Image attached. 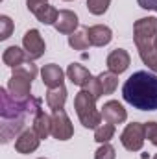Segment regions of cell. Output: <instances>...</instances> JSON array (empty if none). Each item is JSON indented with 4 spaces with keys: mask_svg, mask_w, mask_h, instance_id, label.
Segmentation results:
<instances>
[{
    "mask_svg": "<svg viewBox=\"0 0 157 159\" xmlns=\"http://www.w3.org/2000/svg\"><path fill=\"white\" fill-rule=\"evenodd\" d=\"M41 109V98H28V100H15L7 93V89H0V137L2 143H9L15 135L24 131L26 119L35 117Z\"/></svg>",
    "mask_w": 157,
    "mask_h": 159,
    "instance_id": "cell-1",
    "label": "cell"
},
{
    "mask_svg": "<svg viewBox=\"0 0 157 159\" xmlns=\"http://www.w3.org/2000/svg\"><path fill=\"white\" fill-rule=\"evenodd\" d=\"M124 100L141 111L157 109V74L148 70L133 72L122 85Z\"/></svg>",
    "mask_w": 157,
    "mask_h": 159,
    "instance_id": "cell-2",
    "label": "cell"
},
{
    "mask_svg": "<svg viewBox=\"0 0 157 159\" xmlns=\"http://www.w3.org/2000/svg\"><path fill=\"white\" fill-rule=\"evenodd\" d=\"M133 43L139 50L142 63L157 72V19L144 17L133 24Z\"/></svg>",
    "mask_w": 157,
    "mask_h": 159,
    "instance_id": "cell-3",
    "label": "cell"
},
{
    "mask_svg": "<svg viewBox=\"0 0 157 159\" xmlns=\"http://www.w3.org/2000/svg\"><path fill=\"white\" fill-rule=\"evenodd\" d=\"M37 76V67L34 61H24L19 67H13V74L7 83V93L15 100H28L32 98V80Z\"/></svg>",
    "mask_w": 157,
    "mask_h": 159,
    "instance_id": "cell-4",
    "label": "cell"
},
{
    "mask_svg": "<svg viewBox=\"0 0 157 159\" xmlns=\"http://www.w3.org/2000/svg\"><path fill=\"white\" fill-rule=\"evenodd\" d=\"M74 109L78 115L79 122L89 128V129H96L102 124V111L96 109V98L87 93L85 89H81L76 98H74Z\"/></svg>",
    "mask_w": 157,
    "mask_h": 159,
    "instance_id": "cell-5",
    "label": "cell"
},
{
    "mask_svg": "<svg viewBox=\"0 0 157 159\" xmlns=\"http://www.w3.org/2000/svg\"><path fill=\"white\" fill-rule=\"evenodd\" d=\"M146 141V128L141 122H131L124 128L122 135H120V143L126 150L129 152H139L144 146Z\"/></svg>",
    "mask_w": 157,
    "mask_h": 159,
    "instance_id": "cell-6",
    "label": "cell"
},
{
    "mask_svg": "<svg viewBox=\"0 0 157 159\" xmlns=\"http://www.w3.org/2000/svg\"><path fill=\"white\" fill-rule=\"evenodd\" d=\"M74 135V126L65 113V109H57L52 115V137L57 141H69Z\"/></svg>",
    "mask_w": 157,
    "mask_h": 159,
    "instance_id": "cell-7",
    "label": "cell"
},
{
    "mask_svg": "<svg viewBox=\"0 0 157 159\" xmlns=\"http://www.w3.org/2000/svg\"><path fill=\"white\" fill-rule=\"evenodd\" d=\"M22 46H24V50H26L30 61L39 59L41 56L44 54V50H46L44 39H43L41 32L35 30V28H32V30H28V32L24 34V37H22Z\"/></svg>",
    "mask_w": 157,
    "mask_h": 159,
    "instance_id": "cell-8",
    "label": "cell"
},
{
    "mask_svg": "<svg viewBox=\"0 0 157 159\" xmlns=\"http://www.w3.org/2000/svg\"><path fill=\"white\" fill-rule=\"evenodd\" d=\"M129 63H131V57H129L128 50H124V48H117V50H113V52L107 56V59H105L107 69H109L111 72H115V74H122V72H126L128 67H129Z\"/></svg>",
    "mask_w": 157,
    "mask_h": 159,
    "instance_id": "cell-9",
    "label": "cell"
},
{
    "mask_svg": "<svg viewBox=\"0 0 157 159\" xmlns=\"http://www.w3.org/2000/svg\"><path fill=\"white\" fill-rule=\"evenodd\" d=\"M78 24H79L78 15H76L74 11H70V9H61L59 15H57V20H56V24H54V28H56L59 34H63V35H70V34L76 32Z\"/></svg>",
    "mask_w": 157,
    "mask_h": 159,
    "instance_id": "cell-10",
    "label": "cell"
},
{
    "mask_svg": "<svg viewBox=\"0 0 157 159\" xmlns=\"http://www.w3.org/2000/svg\"><path fill=\"white\" fill-rule=\"evenodd\" d=\"M39 135L34 131V129H24L20 135H17V141H15V150L19 154H32L39 148Z\"/></svg>",
    "mask_w": 157,
    "mask_h": 159,
    "instance_id": "cell-11",
    "label": "cell"
},
{
    "mask_svg": "<svg viewBox=\"0 0 157 159\" xmlns=\"http://www.w3.org/2000/svg\"><path fill=\"white\" fill-rule=\"evenodd\" d=\"M102 119L105 122H109V124H122L128 119V113H126V109H124V106L120 102L109 100L102 107Z\"/></svg>",
    "mask_w": 157,
    "mask_h": 159,
    "instance_id": "cell-12",
    "label": "cell"
},
{
    "mask_svg": "<svg viewBox=\"0 0 157 159\" xmlns=\"http://www.w3.org/2000/svg\"><path fill=\"white\" fill-rule=\"evenodd\" d=\"M41 78L43 83L48 87V89H54V87H59L63 85V80H65V72L59 65L56 63H48L41 69Z\"/></svg>",
    "mask_w": 157,
    "mask_h": 159,
    "instance_id": "cell-13",
    "label": "cell"
},
{
    "mask_svg": "<svg viewBox=\"0 0 157 159\" xmlns=\"http://www.w3.org/2000/svg\"><path fill=\"white\" fill-rule=\"evenodd\" d=\"M87 34H89V41H91L92 46H105V44H109L111 39H113V32L105 24L89 26L87 28Z\"/></svg>",
    "mask_w": 157,
    "mask_h": 159,
    "instance_id": "cell-14",
    "label": "cell"
},
{
    "mask_svg": "<svg viewBox=\"0 0 157 159\" xmlns=\"http://www.w3.org/2000/svg\"><path fill=\"white\" fill-rule=\"evenodd\" d=\"M67 76H69V80H70L74 85H78V87H81V89L92 80V74L89 72V69L83 67V65H79V63H70V65H69Z\"/></svg>",
    "mask_w": 157,
    "mask_h": 159,
    "instance_id": "cell-15",
    "label": "cell"
},
{
    "mask_svg": "<svg viewBox=\"0 0 157 159\" xmlns=\"http://www.w3.org/2000/svg\"><path fill=\"white\" fill-rule=\"evenodd\" d=\"M32 129L39 135V139H46L48 135H52V117L44 113L43 109H39L32 120Z\"/></svg>",
    "mask_w": 157,
    "mask_h": 159,
    "instance_id": "cell-16",
    "label": "cell"
},
{
    "mask_svg": "<svg viewBox=\"0 0 157 159\" xmlns=\"http://www.w3.org/2000/svg\"><path fill=\"white\" fill-rule=\"evenodd\" d=\"M26 57H28L26 50H22V48H19V46H7V48L4 50V54H2L4 65H7V67H11V69L22 65L24 61H28Z\"/></svg>",
    "mask_w": 157,
    "mask_h": 159,
    "instance_id": "cell-17",
    "label": "cell"
},
{
    "mask_svg": "<svg viewBox=\"0 0 157 159\" xmlns=\"http://www.w3.org/2000/svg\"><path fill=\"white\" fill-rule=\"evenodd\" d=\"M67 102V89L65 85H59V87H54V89H48L46 91V104L50 109L57 111V109H63Z\"/></svg>",
    "mask_w": 157,
    "mask_h": 159,
    "instance_id": "cell-18",
    "label": "cell"
},
{
    "mask_svg": "<svg viewBox=\"0 0 157 159\" xmlns=\"http://www.w3.org/2000/svg\"><path fill=\"white\" fill-rule=\"evenodd\" d=\"M96 80H98V83H100V91H102V94H113V93L117 91V87H118V74L111 72V70H107V72L98 74Z\"/></svg>",
    "mask_w": 157,
    "mask_h": 159,
    "instance_id": "cell-19",
    "label": "cell"
},
{
    "mask_svg": "<svg viewBox=\"0 0 157 159\" xmlns=\"http://www.w3.org/2000/svg\"><path fill=\"white\" fill-rule=\"evenodd\" d=\"M69 44H70L74 50H87V48L91 46L87 28H79L74 34H70V35H69Z\"/></svg>",
    "mask_w": 157,
    "mask_h": 159,
    "instance_id": "cell-20",
    "label": "cell"
},
{
    "mask_svg": "<svg viewBox=\"0 0 157 159\" xmlns=\"http://www.w3.org/2000/svg\"><path fill=\"white\" fill-rule=\"evenodd\" d=\"M35 17H37V20L43 22V24H56V20H57V15H59V11L54 7V6H50V4H44V6H41L39 9L34 13Z\"/></svg>",
    "mask_w": 157,
    "mask_h": 159,
    "instance_id": "cell-21",
    "label": "cell"
},
{
    "mask_svg": "<svg viewBox=\"0 0 157 159\" xmlns=\"http://www.w3.org/2000/svg\"><path fill=\"white\" fill-rule=\"evenodd\" d=\"M113 135H115V124H109V122L100 124V126L94 129V141L100 143V144L109 143V141L113 139Z\"/></svg>",
    "mask_w": 157,
    "mask_h": 159,
    "instance_id": "cell-22",
    "label": "cell"
},
{
    "mask_svg": "<svg viewBox=\"0 0 157 159\" xmlns=\"http://www.w3.org/2000/svg\"><path fill=\"white\" fill-rule=\"evenodd\" d=\"M111 0H87V9L92 15H104L109 9Z\"/></svg>",
    "mask_w": 157,
    "mask_h": 159,
    "instance_id": "cell-23",
    "label": "cell"
},
{
    "mask_svg": "<svg viewBox=\"0 0 157 159\" xmlns=\"http://www.w3.org/2000/svg\"><path fill=\"white\" fill-rule=\"evenodd\" d=\"M94 159H117V152L109 143H104L96 152H94Z\"/></svg>",
    "mask_w": 157,
    "mask_h": 159,
    "instance_id": "cell-24",
    "label": "cell"
},
{
    "mask_svg": "<svg viewBox=\"0 0 157 159\" xmlns=\"http://www.w3.org/2000/svg\"><path fill=\"white\" fill-rule=\"evenodd\" d=\"M11 32H13V20L7 15H2L0 17V39L6 41L7 37H11Z\"/></svg>",
    "mask_w": 157,
    "mask_h": 159,
    "instance_id": "cell-25",
    "label": "cell"
},
{
    "mask_svg": "<svg viewBox=\"0 0 157 159\" xmlns=\"http://www.w3.org/2000/svg\"><path fill=\"white\" fill-rule=\"evenodd\" d=\"M144 128H146V139L157 146V122H148V124H144Z\"/></svg>",
    "mask_w": 157,
    "mask_h": 159,
    "instance_id": "cell-26",
    "label": "cell"
},
{
    "mask_svg": "<svg viewBox=\"0 0 157 159\" xmlns=\"http://www.w3.org/2000/svg\"><path fill=\"white\" fill-rule=\"evenodd\" d=\"M44 4H48V0H26V6H28V9L32 13H35L41 6H44Z\"/></svg>",
    "mask_w": 157,
    "mask_h": 159,
    "instance_id": "cell-27",
    "label": "cell"
},
{
    "mask_svg": "<svg viewBox=\"0 0 157 159\" xmlns=\"http://www.w3.org/2000/svg\"><path fill=\"white\" fill-rule=\"evenodd\" d=\"M137 4L142 9H150V11H157V0H137Z\"/></svg>",
    "mask_w": 157,
    "mask_h": 159,
    "instance_id": "cell-28",
    "label": "cell"
},
{
    "mask_svg": "<svg viewBox=\"0 0 157 159\" xmlns=\"http://www.w3.org/2000/svg\"><path fill=\"white\" fill-rule=\"evenodd\" d=\"M154 159H157V154H155V156H154Z\"/></svg>",
    "mask_w": 157,
    "mask_h": 159,
    "instance_id": "cell-29",
    "label": "cell"
},
{
    "mask_svg": "<svg viewBox=\"0 0 157 159\" xmlns=\"http://www.w3.org/2000/svg\"><path fill=\"white\" fill-rule=\"evenodd\" d=\"M39 159H46V157H39Z\"/></svg>",
    "mask_w": 157,
    "mask_h": 159,
    "instance_id": "cell-30",
    "label": "cell"
},
{
    "mask_svg": "<svg viewBox=\"0 0 157 159\" xmlns=\"http://www.w3.org/2000/svg\"><path fill=\"white\" fill-rule=\"evenodd\" d=\"M65 2H70V0H65Z\"/></svg>",
    "mask_w": 157,
    "mask_h": 159,
    "instance_id": "cell-31",
    "label": "cell"
}]
</instances>
